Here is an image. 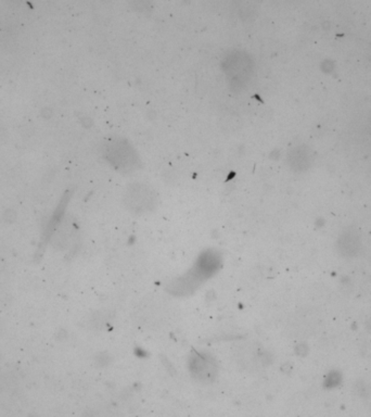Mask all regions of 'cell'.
<instances>
[{
    "label": "cell",
    "mask_w": 371,
    "mask_h": 417,
    "mask_svg": "<svg viewBox=\"0 0 371 417\" xmlns=\"http://www.w3.org/2000/svg\"><path fill=\"white\" fill-rule=\"evenodd\" d=\"M156 199L151 188L141 184L133 185L126 192L127 207L135 212H146L153 208Z\"/></svg>",
    "instance_id": "obj_1"
},
{
    "label": "cell",
    "mask_w": 371,
    "mask_h": 417,
    "mask_svg": "<svg viewBox=\"0 0 371 417\" xmlns=\"http://www.w3.org/2000/svg\"><path fill=\"white\" fill-rule=\"evenodd\" d=\"M109 157L112 160V164L115 168L124 171L133 169L136 165L137 156L135 155L132 147L126 144V142L116 141V143H112Z\"/></svg>",
    "instance_id": "obj_2"
},
{
    "label": "cell",
    "mask_w": 371,
    "mask_h": 417,
    "mask_svg": "<svg viewBox=\"0 0 371 417\" xmlns=\"http://www.w3.org/2000/svg\"><path fill=\"white\" fill-rule=\"evenodd\" d=\"M226 63V72L228 73V75L233 77V80L239 82L248 78L252 69L251 62L248 59V55L243 53H235L234 55L229 57Z\"/></svg>",
    "instance_id": "obj_3"
},
{
    "label": "cell",
    "mask_w": 371,
    "mask_h": 417,
    "mask_svg": "<svg viewBox=\"0 0 371 417\" xmlns=\"http://www.w3.org/2000/svg\"><path fill=\"white\" fill-rule=\"evenodd\" d=\"M190 368L192 370V374L201 377H212L216 374V364L213 362L211 358L203 354H196L192 356Z\"/></svg>",
    "instance_id": "obj_4"
}]
</instances>
